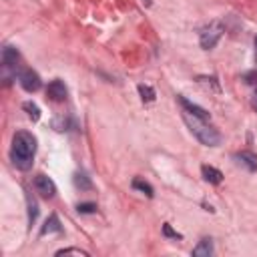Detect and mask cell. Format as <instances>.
Wrapping results in <instances>:
<instances>
[{"instance_id": "7a4b0ae2", "label": "cell", "mask_w": 257, "mask_h": 257, "mask_svg": "<svg viewBox=\"0 0 257 257\" xmlns=\"http://www.w3.org/2000/svg\"><path fill=\"white\" fill-rule=\"evenodd\" d=\"M183 120L187 122L189 131L197 137L199 143H203V145H207V147H217V145H219L221 135H219L211 124H207L205 118H201V116H197V114H193V112H189V110H183Z\"/></svg>"}, {"instance_id": "d6986e66", "label": "cell", "mask_w": 257, "mask_h": 257, "mask_svg": "<svg viewBox=\"0 0 257 257\" xmlns=\"http://www.w3.org/2000/svg\"><path fill=\"white\" fill-rule=\"evenodd\" d=\"M66 253H78V255H86L84 251H80V249H60V251H56V255H66Z\"/></svg>"}, {"instance_id": "6da1fadb", "label": "cell", "mask_w": 257, "mask_h": 257, "mask_svg": "<svg viewBox=\"0 0 257 257\" xmlns=\"http://www.w3.org/2000/svg\"><path fill=\"white\" fill-rule=\"evenodd\" d=\"M36 153V139L28 131H18L12 139V149H10V159L16 169L28 171L32 167V159Z\"/></svg>"}, {"instance_id": "5b68a950", "label": "cell", "mask_w": 257, "mask_h": 257, "mask_svg": "<svg viewBox=\"0 0 257 257\" xmlns=\"http://www.w3.org/2000/svg\"><path fill=\"white\" fill-rule=\"evenodd\" d=\"M34 189H36V193H38L40 197H44V199H52V197L56 195V185H54L46 175H36V179H34Z\"/></svg>"}, {"instance_id": "7c38bea8", "label": "cell", "mask_w": 257, "mask_h": 257, "mask_svg": "<svg viewBox=\"0 0 257 257\" xmlns=\"http://www.w3.org/2000/svg\"><path fill=\"white\" fill-rule=\"evenodd\" d=\"M60 221H58V217L56 215H50L48 219H46V223H44V227L40 229V235H46V233H60Z\"/></svg>"}, {"instance_id": "8fae6325", "label": "cell", "mask_w": 257, "mask_h": 257, "mask_svg": "<svg viewBox=\"0 0 257 257\" xmlns=\"http://www.w3.org/2000/svg\"><path fill=\"white\" fill-rule=\"evenodd\" d=\"M16 62H18V50L12 46H6L2 50V64L8 68V66H14Z\"/></svg>"}, {"instance_id": "9a60e30c", "label": "cell", "mask_w": 257, "mask_h": 257, "mask_svg": "<svg viewBox=\"0 0 257 257\" xmlns=\"http://www.w3.org/2000/svg\"><path fill=\"white\" fill-rule=\"evenodd\" d=\"M133 189L145 193L147 197H153V195H155V193H153V187H151L147 181H143V179H135V181H133Z\"/></svg>"}, {"instance_id": "7402d4cb", "label": "cell", "mask_w": 257, "mask_h": 257, "mask_svg": "<svg viewBox=\"0 0 257 257\" xmlns=\"http://www.w3.org/2000/svg\"><path fill=\"white\" fill-rule=\"evenodd\" d=\"M255 46H257V36H255Z\"/></svg>"}, {"instance_id": "e0dca14e", "label": "cell", "mask_w": 257, "mask_h": 257, "mask_svg": "<svg viewBox=\"0 0 257 257\" xmlns=\"http://www.w3.org/2000/svg\"><path fill=\"white\" fill-rule=\"evenodd\" d=\"M22 108L28 112V116H30L32 120H38V118H40V108H38L34 102H30V100H28V102H24V104H22Z\"/></svg>"}, {"instance_id": "44dd1931", "label": "cell", "mask_w": 257, "mask_h": 257, "mask_svg": "<svg viewBox=\"0 0 257 257\" xmlns=\"http://www.w3.org/2000/svg\"><path fill=\"white\" fill-rule=\"evenodd\" d=\"M251 106L257 110V90H255V92H253V96H251Z\"/></svg>"}, {"instance_id": "4fadbf2b", "label": "cell", "mask_w": 257, "mask_h": 257, "mask_svg": "<svg viewBox=\"0 0 257 257\" xmlns=\"http://www.w3.org/2000/svg\"><path fill=\"white\" fill-rule=\"evenodd\" d=\"M74 187H78V189H82V191H88L90 187H92V183H90V179L84 175V173H76L74 175Z\"/></svg>"}, {"instance_id": "52a82bcc", "label": "cell", "mask_w": 257, "mask_h": 257, "mask_svg": "<svg viewBox=\"0 0 257 257\" xmlns=\"http://www.w3.org/2000/svg\"><path fill=\"white\" fill-rule=\"evenodd\" d=\"M235 161H237L241 167H245L249 173L257 171V155L251 153V151H241V153H237V155H235Z\"/></svg>"}, {"instance_id": "3957f363", "label": "cell", "mask_w": 257, "mask_h": 257, "mask_svg": "<svg viewBox=\"0 0 257 257\" xmlns=\"http://www.w3.org/2000/svg\"><path fill=\"white\" fill-rule=\"evenodd\" d=\"M221 34H223V26H221V22H211V24H207V26L201 30V34H199V42H201V46H203L205 50H209V48H213V46L219 42Z\"/></svg>"}, {"instance_id": "ac0fdd59", "label": "cell", "mask_w": 257, "mask_h": 257, "mask_svg": "<svg viewBox=\"0 0 257 257\" xmlns=\"http://www.w3.org/2000/svg\"><path fill=\"white\" fill-rule=\"evenodd\" d=\"M76 209H78V213H94L96 211V205L94 203H80Z\"/></svg>"}, {"instance_id": "30bf717a", "label": "cell", "mask_w": 257, "mask_h": 257, "mask_svg": "<svg viewBox=\"0 0 257 257\" xmlns=\"http://www.w3.org/2000/svg\"><path fill=\"white\" fill-rule=\"evenodd\" d=\"M211 253H213V241H211L209 237L201 239L199 245L193 249V255H195V257H209Z\"/></svg>"}, {"instance_id": "2e32d148", "label": "cell", "mask_w": 257, "mask_h": 257, "mask_svg": "<svg viewBox=\"0 0 257 257\" xmlns=\"http://www.w3.org/2000/svg\"><path fill=\"white\" fill-rule=\"evenodd\" d=\"M139 94H141V98H143L145 102L155 100V90H153L149 84H139Z\"/></svg>"}, {"instance_id": "277c9868", "label": "cell", "mask_w": 257, "mask_h": 257, "mask_svg": "<svg viewBox=\"0 0 257 257\" xmlns=\"http://www.w3.org/2000/svg\"><path fill=\"white\" fill-rule=\"evenodd\" d=\"M18 80H20V86L24 90H28V92H36L40 88V76L34 70H30V68L20 70L18 72Z\"/></svg>"}, {"instance_id": "5bb4252c", "label": "cell", "mask_w": 257, "mask_h": 257, "mask_svg": "<svg viewBox=\"0 0 257 257\" xmlns=\"http://www.w3.org/2000/svg\"><path fill=\"white\" fill-rule=\"evenodd\" d=\"M26 205H28V223L32 225L36 221V217H38V205L30 195H26Z\"/></svg>"}, {"instance_id": "ba28073f", "label": "cell", "mask_w": 257, "mask_h": 257, "mask_svg": "<svg viewBox=\"0 0 257 257\" xmlns=\"http://www.w3.org/2000/svg\"><path fill=\"white\" fill-rule=\"evenodd\" d=\"M201 175H203V179H205L207 183H213V185H219V183L223 181V173H221L219 169L211 167V165H203V167H201Z\"/></svg>"}, {"instance_id": "ffe728a7", "label": "cell", "mask_w": 257, "mask_h": 257, "mask_svg": "<svg viewBox=\"0 0 257 257\" xmlns=\"http://www.w3.org/2000/svg\"><path fill=\"white\" fill-rule=\"evenodd\" d=\"M163 231H165V235H169V237H175V239H179V237H181V235H179V233H175L169 225H163Z\"/></svg>"}, {"instance_id": "9c48e42d", "label": "cell", "mask_w": 257, "mask_h": 257, "mask_svg": "<svg viewBox=\"0 0 257 257\" xmlns=\"http://www.w3.org/2000/svg\"><path fill=\"white\" fill-rule=\"evenodd\" d=\"M179 102H181V106H183V110H189V112H193V114H197V116H201V118H209V112L205 110V108H201L199 104H193V102H189L185 96H179Z\"/></svg>"}, {"instance_id": "8992f818", "label": "cell", "mask_w": 257, "mask_h": 257, "mask_svg": "<svg viewBox=\"0 0 257 257\" xmlns=\"http://www.w3.org/2000/svg\"><path fill=\"white\" fill-rule=\"evenodd\" d=\"M46 94H48L50 100H56V102L64 100L66 98V86H64V82L62 80H52L46 86Z\"/></svg>"}]
</instances>
